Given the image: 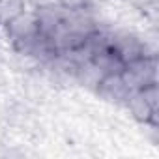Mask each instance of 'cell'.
Here are the masks:
<instances>
[{"label": "cell", "instance_id": "cell-1", "mask_svg": "<svg viewBox=\"0 0 159 159\" xmlns=\"http://www.w3.org/2000/svg\"><path fill=\"white\" fill-rule=\"evenodd\" d=\"M122 79L129 92L140 90L150 83H157V58L146 54L125 64L122 69Z\"/></svg>", "mask_w": 159, "mask_h": 159}, {"label": "cell", "instance_id": "cell-2", "mask_svg": "<svg viewBox=\"0 0 159 159\" xmlns=\"http://www.w3.org/2000/svg\"><path fill=\"white\" fill-rule=\"evenodd\" d=\"M6 32V38L10 39L11 47L17 51L19 47H23L25 43H28L30 39H34L38 34H41L39 28V21L34 10L26 8L19 17H15L13 21H10L6 26H2Z\"/></svg>", "mask_w": 159, "mask_h": 159}, {"label": "cell", "instance_id": "cell-3", "mask_svg": "<svg viewBox=\"0 0 159 159\" xmlns=\"http://www.w3.org/2000/svg\"><path fill=\"white\" fill-rule=\"evenodd\" d=\"M109 47L118 54V58L124 64H129V62L148 54L146 47H144V38L133 30H111Z\"/></svg>", "mask_w": 159, "mask_h": 159}, {"label": "cell", "instance_id": "cell-4", "mask_svg": "<svg viewBox=\"0 0 159 159\" xmlns=\"http://www.w3.org/2000/svg\"><path fill=\"white\" fill-rule=\"evenodd\" d=\"M94 92L98 94V98H101L103 101L112 103V105H124L129 96V88L124 83L122 73L101 75L99 81L94 86Z\"/></svg>", "mask_w": 159, "mask_h": 159}, {"label": "cell", "instance_id": "cell-5", "mask_svg": "<svg viewBox=\"0 0 159 159\" xmlns=\"http://www.w3.org/2000/svg\"><path fill=\"white\" fill-rule=\"evenodd\" d=\"M124 107L129 111V114H131V118H133L135 122H139V124H142V125L157 127V114H159V111L152 109V105L142 98V94H140L139 90L129 92V96H127Z\"/></svg>", "mask_w": 159, "mask_h": 159}, {"label": "cell", "instance_id": "cell-6", "mask_svg": "<svg viewBox=\"0 0 159 159\" xmlns=\"http://www.w3.org/2000/svg\"><path fill=\"white\" fill-rule=\"evenodd\" d=\"M26 8V0H0V28L19 17Z\"/></svg>", "mask_w": 159, "mask_h": 159}]
</instances>
